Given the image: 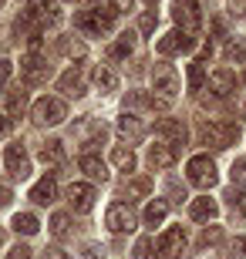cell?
Segmentation results:
<instances>
[{
  "mask_svg": "<svg viewBox=\"0 0 246 259\" xmlns=\"http://www.w3.org/2000/svg\"><path fill=\"white\" fill-rule=\"evenodd\" d=\"M202 135V142L213 145V148H229V145H236L239 138V125L236 121H206V125L199 128Z\"/></svg>",
  "mask_w": 246,
  "mask_h": 259,
  "instance_id": "6da1fadb",
  "label": "cell"
},
{
  "mask_svg": "<svg viewBox=\"0 0 246 259\" xmlns=\"http://www.w3.org/2000/svg\"><path fill=\"white\" fill-rule=\"evenodd\" d=\"M186 175H189V182L196 189H213L216 185V162L209 158V155H192L189 165H186Z\"/></svg>",
  "mask_w": 246,
  "mask_h": 259,
  "instance_id": "7a4b0ae2",
  "label": "cell"
},
{
  "mask_svg": "<svg viewBox=\"0 0 246 259\" xmlns=\"http://www.w3.org/2000/svg\"><path fill=\"white\" fill-rule=\"evenodd\" d=\"M30 115H34L38 125H61L67 118V108H64L61 98H41V101H34Z\"/></svg>",
  "mask_w": 246,
  "mask_h": 259,
  "instance_id": "3957f363",
  "label": "cell"
},
{
  "mask_svg": "<svg viewBox=\"0 0 246 259\" xmlns=\"http://www.w3.org/2000/svg\"><path fill=\"white\" fill-rule=\"evenodd\" d=\"M172 17H175V24H179L186 34L199 30V24H202V14H199L196 0H172Z\"/></svg>",
  "mask_w": 246,
  "mask_h": 259,
  "instance_id": "277c9868",
  "label": "cell"
},
{
  "mask_svg": "<svg viewBox=\"0 0 246 259\" xmlns=\"http://www.w3.org/2000/svg\"><path fill=\"white\" fill-rule=\"evenodd\" d=\"M192 48H196V37H192V34H186V30H172V34L159 37V44H155V51H159L162 58L186 54V51H192Z\"/></svg>",
  "mask_w": 246,
  "mask_h": 259,
  "instance_id": "5b68a950",
  "label": "cell"
},
{
  "mask_svg": "<svg viewBox=\"0 0 246 259\" xmlns=\"http://www.w3.org/2000/svg\"><path fill=\"white\" fill-rule=\"evenodd\" d=\"M152 88H155L165 101H169V98H175V91H179V77H175L172 64H162V61H159V64L152 67Z\"/></svg>",
  "mask_w": 246,
  "mask_h": 259,
  "instance_id": "8992f818",
  "label": "cell"
},
{
  "mask_svg": "<svg viewBox=\"0 0 246 259\" xmlns=\"http://www.w3.org/2000/svg\"><path fill=\"white\" fill-rule=\"evenodd\" d=\"M104 226H108L112 232H132L135 229V212H132V205H125V202L108 205V212H104Z\"/></svg>",
  "mask_w": 246,
  "mask_h": 259,
  "instance_id": "52a82bcc",
  "label": "cell"
},
{
  "mask_svg": "<svg viewBox=\"0 0 246 259\" xmlns=\"http://www.w3.org/2000/svg\"><path fill=\"white\" fill-rule=\"evenodd\" d=\"M4 165H7V172L14 175V179H27L30 175V158L27 152H24V145H7V152H4Z\"/></svg>",
  "mask_w": 246,
  "mask_h": 259,
  "instance_id": "ba28073f",
  "label": "cell"
},
{
  "mask_svg": "<svg viewBox=\"0 0 246 259\" xmlns=\"http://www.w3.org/2000/svg\"><path fill=\"white\" fill-rule=\"evenodd\" d=\"M182 249H186V232L179 226H172V229H165L159 236V256L162 259H179Z\"/></svg>",
  "mask_w": 246,
  "mask_h": 259,
  "instance_id": "9c48e42d",
  "label": "cell"
},
{
  "mask_svg": "<svg viewBox=\"0 0 246 259\" xmlns=\"http://www.w3.org/2000/svg\"><path fill=\"white\" fill-rule=\"evenodd\" d=\"M20 74H24L27 84H44L51 77V64L44 58H38V54H30V58L20 61Z\"/></svg>",
  "mask_w": 246,
  "mask_h": 259,
  "instance_id": "30bf717a",
  "label": "cell"
},
{
  "mask_svg": "<svg viewBox=\"0 0 246 259\" xmlns=\"http://www.w3.org/2000/svg\"><path fill=\"white\" fill-rule=\"evenodd\" d=\"M75 135L88 145V148H95V145H104V135H108V132H104L101 121H95V118H85V121H78Z\"/></svg>",
  "mask_w": 246,
  "mask_h": 259,
  "instance_id": "8fae6325",
  "label": "cell"
},
{
  "mask_svg": "<svg viewBox=\"0 0 246 259\" xmlns=\"http://www.w3.org/2000/svg\"><path fill=\"white\" fill-rule=\"evenodd\" d=\"M67 202H71L75 212H91V205H95V189L85 185V182H75L67 189Z\"/></svg>",
  "mask_w": 246,
  "mask_h": 259,
  "instance_id": "7c38bea8",
  "label": "cell"
},
{
  "mask_svg": "<svg viewBox=\"0 0 246 259\" xmlns=\"http://www.w3.org/2000/svg\"><path fill=\"white\" fill-rule=\"evenodd\" d=\"M155 135L159 138H169V145H186L189 128L182 125V121H175V118H162L159 125H155Z\"/></svg>",
  "mask_w": 246,
  "mask_h": 259,
  "instance_id": "4fadbf2b",
  "label": "cell"
},
{
  "mask_svg": "<svg viewBox=\"0 0 246 259\" xmlns=\"http://www.w3.org/2000/svg\"><path fill=\"white\" fill-rule=\"evenodd\" d=\"M75 27L85 30V34H91V37H101L104 30H108L101 24V17L95 14V7H91V10H78V14H75Z\"/></svg>",
  "mask_w": 246,
  "mask_h": 259,
  "instance_id": "5bb4252c",
  "label": "cell"
},
{
  "mask_svg": "<svg viewBox=\"0 0 246 259\" xmlns=\"http://www.w3.org/2000/svg\"><path fill=\"white\" fill-rule=\"evenodd\" d=\"M149 165L152 168H172L175 165V148L169 142H159L149 148Z\"/></svg>",
  "mask_w": 246,
  "mask_h": 259,
  "instance_id": "9a60e30c",
  "label": "cell"
},
{
  "mask_svg": "<svg viewBox=\"0 0 246 259\" xmlns=\"http://www.w3.org/2000/svg\"><path fill=\"white\" fill-rule=\"evenodd\" d=\"M30 199L38 202V205H51V202L57 199V185H54V179L51 175H44L34 189H30Z\"/></svg>",
  "mask_w": 246,
  "mask_h": 259,
  "instance_id": "2e32d148",
  "label": "cell"
},
{
  "mask_svg": "<svg viewBox=\"0 0 246 259\" xmlns=\"http://www.w3.org/2000/svg\"><path fill=\"white\" fill-rule=\"evenodd\" d=\"M78 165H81V172H85L88 179H95V182H104V179H108V165H104L98 155H81Z\"/></svg>",
  "mask_w": 246,
  "mask_h": 259,
  "instance_id": "e0dca14e",
  "label": "cell"
},
{
  "mask_svg": "<svg viewBox=\"0 0 246 259\" xmlns=\"http://www.w3.org/2000/svg\"><path fill=\"white\" fill-rule=\"evenodd\" d=\"M213 91H216L219 98H226L236 91V74L229 71V67H219L216 74H213Z\"/></svg>",
  "mask_w": 246,
  "mask_h": 259,
  "instance_id": "ac0fdd59",
  "label": "cell"
},
{
  "mask_svg": "<svg viewBox=\"0 0 246 259\" xmlns=\"http://www.w3.org/2000/svg\"><path fill=\"white\" fill-rule=\"evenodd\" d=\"M189 215L196 222H209V219H216V215H219V205L213 199H196L189 205Z\"/></svg>",
  "mask_w": 246,
  "mask_h": 259,
  "instance_id": "d6986e66",
  "label": "cell"
},
{
  "mask_svg": "<svg viewBox=\"0 0 246 259\" xmlns=\"http://www.w3.org/2000/svg\"><path fill=\"white\" fill-rule=\"evenodd\" d=\"M118 135L128 138V142H138V138L145 135V128H142V121H138L135 115H122L118 118Z\"/></svg>",
  "mask_w": 246,
  "mask_h": 259,
  "instance_id": "ffe728a7",
  "label": "cell"
},
{
  "mask_svg": "<svg viewBox=\"0 0 246 259\" xmlns=\"http://www.w3.org/2000/svg\"><path fill=\"white\" fill-rule=\"evenodd\" d=\"M57 91H64V95H71V98H81L85 95V81H81L78 71H67V74H61V81H57Z\"/></svg>",
  "mask_w": 246,
  "mask_h": 259,
  "instance_id": "44dd1931",
  "label": "cell"
},
{
  "mask_svg": "<svg viewBox=\"0 0 246 259\" xmlns=\"http://www.w3.org/2000/svg\"><path fill=\"white\" fill-rule=\"evenodd\" d=\"M10 226H14L17 232H24V236H34V232L41 229V222H38V215H34V212H17Z\"/></svg>",
  "mask_w": 246,
  "mask_h": 259,
  "instance_id": "7402d4cb",
  "label": "cell"
},
{
  "mask_svg": "<svg viewBox=\"0 0 246 259\" xmlns=\"http://www.w3.org/2000/svg\"><path fill=\"white\" fill-rule=\"evenodd\" d=\"M41 162H44V165H57V162H64V145L57 142V138L44 142V148H41Z\"/></svg>",
  "mask_w": 246,
  "mask_h": 259,
  "instance_id": "603a6c76",
  "label": "cell"
},
{
  "mask_svg": "<svg viewBox=\"0 0 246 259\" xmlns=\"http://www.w3.org/2000/svg\"><path fill=\"white\" fill-rule=\"evenodd\" d=\"M132 51H135V37H132V34H122V37L108 48V58H112V61H122V58H128Z\"/></svg>",
  "mask_w": 246,
  "mask_h": 259,
  "instance_id": "cb8c5ba5",
  "label": "cell"
},
{
  "mask_svg": "<svg viewBox=\"0 0 246 259\" xmlns=\"http://www.w3.org/2000/svg\"><path fill=\"white\" fill-rule=\"evenodd\" d=\"M165 215H169V202H162V199L149 202V209H145V222H149L152 229H155L159 222H165Z\"/></svg>",
  "mask_w": 246,
  "mask_h": 259,
  "instance_id": "d4e9b609",
  "label": "cell"
},
{
  "mask_svg": "<svg viewBox=\"0 0 246 259\" xmlns=\"http://www.w3.org/2000/svg\"><path fill=\"white\" fill-rule=\"evenodd\" d=\"M112 162L122 168V172H132L135 168V152L132 148H125V145H115L112 148Z\"/></svg>",
  "mask_w": 246,
  "mask_h": 259,
  "instance_id": "484cf974",
  "label": "cell"
},
{
  "mask_svg": "<svg viewBox=\"0 0 246 259\" xmlns=\"http://www.w3.org/2000/svg\"><path fill=\"white\" fill-rule=\"evenodd\" d=\"M125 105L128 108H165L169 101H165V98H149V95H142V91H132Z\"/></svg>",
  "mask_w": 246,
  "mask_h": 259,
  "instance_id": "4316f807",
  "label": "cell"
},
{
  "mask_svg": "<svg viewBox=\"0 0 246 259\" xmlns=\"http://www.w3.org/2000/svg\"><path fill=\"white\" fill-rule=\"evenodd\" d=\"M91 81H95L101 91H115V88H118V77H115V71H108V67H95V71H91Z\"/></svg>",
  "mask_w": 246,
  "mask_h": 259,
  "instance_id": "83f0119b",
  "label": "cell"
},
{
  "mask_svg": "<svg viewBox=\"0 0 246 259\" xmlns=\"http://www.w3.org/2000/svg\"><path fill=\"white\" fill-rule=\"evenodd\" d=\"M51 232H54L57 239H67L71 236V219H67L64 212H54L51 215Z\"/></svg>",
  "mask_w": 246,
  "mask_h": 259,
  "instance_id": "f1b7e54d",
  "label": "cell"
},
{
  "mask_svg": "<svg viewBox=\"0 0 246 259\" xmlns=\"http://www.w3.org/2000/svg\"><path fill=\"white\" fill-rule=\"evenodd\" d=\"M202 81H206V71H202L199 61H192V64H189V91H199Z\"/></svg>",
  "mask_w": 246,
  "mask_h": 259,
  "instance_id": "f546056e",
  "label": "cell"
},
{
  "mask_svg": "<svg viewBox=\"0 0 246 259\" xmlns=\"http://www.w3.org/2000/svg\"><path fill=\"white\" fill-rule=\"evenodd\" d=\"M149 189H152L149 179H132V182L125 185V192H128V195H149Z\"/></svg>",
  "mask_w": 246,
  "mask_h": 259,
  "instance_id": "4dcf8cb0",
  "label": "cell"
},
{
  "mask_svg": "<svg viewBox=\"0 0 246 259\" xmlns=\"http://www.w3.org/2000/svg\"><path fill=\"white\" fill-rule=\"evenodd\" d=\"M7 108H10V115L24 111V108H27V95H24V91H14V95L7 98Z\"/></svg>",
  "mask_w": 246,
  "mask_h": 259,
  "instance_id": "1f68e13d",
  "label": "cell"
},
{
  "mask_svg": "<svg viewBox=\"0 0 246 259\" xmlns=\"http://www.w3.org/2000/svg\"><path fill=\"white\" fill-rule=\"evenodd\" d=\"M219 239H223V229H219V226L202 229V236H199V242H202V246H213V242H219Z\"/></svg>",
  "mask_w": 246,
  "mask_h": 259,
  "instance_id": "d6a6232c",
  "label": "cell"
},
{
  "mask_svg": "<svg viewBox=\"0 0 246 259\" xmlns=\"http://www.w3.org/2000/svg\"><path fill=\"white\" fill-rule=\"evenodd\" d=\"M226 58H229V61H246V44L233 40V44L226 48Z\"/></svg>",
  "mask_w": 246,
  "mask_h": 259,
  "instance_id": "836d02e7",
  "label": "cell"
},
{
  "mask_svg": "<svg viewBox=\"0 0 246 259\" xmlns=\"http://www.w3.org/2000/svg\"><path fill=\"white\" fill-rule=\"evenodd\" d=\"M229 179H233V182H239V185H246V162H233Z\"/></svg>",
  "mask_w": 246,
  "mask_h": 259,
  "instance_id": "e575fe53",
  "label": "cell"
},
{
  "mask_svg": "<svg viewBox=\"0 0 246 259\" xmlns=\"http://www.w3.org/2000/svg\"><path fill=\"white\" fill-rule=\"evenodd\" d=\"M135 259H152V242L149 239H138V242H135Z\"/></svg>",
  "mask_w": 246,
  "mask_h": 259,
  "instance_id": "d590c367",
  "label": "cell"
},
{
  "mask_svg": "<svg viewBox=\"0 0 246 259\" xmlns=\"http://www.w3.org/2000/svg\"><path fill=\"white\" fill-rule=\"evenodd\" d=\"M10 259H34V249H30V246H14V249H10Z\"/></svg>",
  "mask_w": 246,
  "mask_h": 259,
  "instance_id": "8d00e7d4",
  "label": "cell"
},
{
  "mask_svg": "<svg viewBox=\"0 0 246 259\" xmlns=\"http://www.w3.org/2000/svg\"><path fill=\"white\" fill-rule=\"evenodd\" d=\"M138 30H142V34H152V30H155V14H145V17L138 20Z\"/></svg>",
  "mask_w": 246,
  "mask_h": 259,
  "instance_id": "74e56055",
  "label": "cell"
},
{
  "mask_svg": "<svg viewBox=\"0 0 246 259\" xmlns=\"http://www.w3.org/2000/svg\"><path fill=\"white\" fill-rule=\"evenodd\" d=\"M64 51L71 54V58H78V61L85 58V44H64Z\"/></svg>",
  "mask_w": 246,
  "mask_h": 259,
  "instance_id": "f35d334b",
  "label": "cell"
},
{
  "mask_svg": "<svg viewBox=\"0 0 246 259\" xmlns=\"http://www.w3.org/2000/svg\"><path fill=\"white\" fill-rule=\"evenodd\" d=\"M7 77H10V61H4V58H0V88L7 84Z\"/></svg>",
  "mask_w": 246,
  "mask_h": 259,
  "instance_id": "ab89813d",
  "label": "cell"
},
{
  "mask_svg": "<svg viewBox=\"0 0 246 259\" xmlns=\"http://www.w3.org/2000/svg\"><path fill=\"white\" fill-rule=\"evenodd\" d=\"M233 252H236L239 259H246V236H239V239L233 242Z\"/></svg>",
  "mask_w": 246,
  "mask_h": 259,
  "instance_id": "60d3db41",
  "label": "cell"
},
{
  "mask_svg": "<svg viewBox=\"0 0 246 259\" xmlns=\"http://www.w3.org/2000/svg\"><path fill=\"white\" fill-rule=\"evenodd\" d=\"M233 205L239 209V215H246V189H243V192L236 195V199H233Z\"/></svg>",
  "mask_w": 246,
  "mask_h": 259,
  "instance_id": "b9f144b4",
  "label": "cell"
},
{
  "mask_svg": "<svg viewBox=\"0 0 246 259\" xmlns=\"http://www.w3.org/2000/svg\"><path fill=\"white\" fill-rule=\"evenodd\" d=\"M169 195H172V202H182V199H186V192H182V189H179L175 182L169 185Z\"/></svg>",
  "mask_w": 246,
  "mask_h": 259,
  "instance_id": "7bdbcfd3",
  "label": "cell"
},
{
  "mask_svg": "<svg viewBox=\"0 0 246 259\" xmlns=\"http://www.w3.org/2000/svg\"><path fill=\"white\" fill-rule=\"evenodd\" d=\"M85 259H101V252H98V246H88V249H85Z\"/></svg>",
  "mask_w": 246,
  "mask_h": 259,
  "instance_id": "ee69618b",
  "label": "cell"
},
{
  "mask_svg": "<svg viewBox=\"0 0 246 259\" xmlns=\"http://www.w3.org/2000/svg\"><path fill=\"white\" fill-rule=\"evenodd\" d=\"M7 132H10V118H4V115H0V138H4Z\"/></svg>",
  "mask_w": 246,
  "mask_h": 259,
  "instance_id": "f6af8a7d",
  "label": "cell"
},
{
  "mask_svg": "<svg viewBox=\"0 0 246 259\" xmlns=\"http://www.w3.org/2000/svg\"><path fill=\"white\" fill-rule=\"evenodd\" d=\"M48 259H71L67 252H61V249H48Z\"/></svg>",
  "mask_w": 246,
  "mask_h": 259,
  "instance_id": "bcb514c9",
  "label": "cell"
},
{
  "mask_svg": "<svg viewBox=\"0 0 246 259\" xmlns=\"http://www.w3.org/2000/svg\"><path fill=\"white\" fill-rule=\"evenodd\" d=\"M233 14H246V0H233Z\"/></svg>",
  "mask_w": 246,
  "mask_h": 259,
  "instance_id": "7dc6e473",
  "label": "cell"
},
{
  "mask_svg": "<svg viewBox=\"0 0 246 259\" xmlns=\"http://www.w3.org/2000/svg\"><path fill=\"white\" fill-rule=\"evenodd\" d=\"M10 202V189H4V185H0V205H7Z\"/></svg>",
  "mask_w": 246,
  "mask_h": 259,
  "instance_id": "c3c4849f",
  "label": "cell"
},
{
  "mask_svg": "<svg viewBox=\"0 0 246 259\" xmlns=\"http://www.w3.org/2000/svg\"><path fill=\"white\" fill-rule=\"evenodd\" d=\"M0 246H4V232H0Z\"/></svg>",
  "mask_w": 246,
  "mask_h": 259,
  "instance_id": "681fc988",
  "label": "cell"
}]
</instances>
